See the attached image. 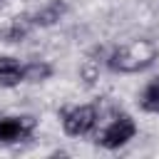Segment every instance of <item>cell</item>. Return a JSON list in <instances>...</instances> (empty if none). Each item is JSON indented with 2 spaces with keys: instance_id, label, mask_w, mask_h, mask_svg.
<instances>
[{
  "instance_id": "cell-1",
  "label": "cell",
  "mask_w": 159,
  "mask_h": 159,
  "mask_svg": "<svg viewBox=\"0 0 159 159\" xmlns=\"http://www.w3.org/2000/svg\"><path fill=\"white\" fill-rule=\"evenodd\" d=\"M159 50L152 40H132L127 45H119L107 57V67L119 75H137L154 65Z\"/></svg>"
},
{
  "instance_id": "cell-3",
  "label": "cell",
  "mask_w": 159,
  "mask_h": 159,
  "mask_svg": "<svg viewBox=\"0 0 159 159\" xmlns=\"http://www.w3.org/2000/svg\"><path fill=\"white\" fill-rule=\"evenodd\" d=\"M60 119H62V129L67 137H84L97 124V107L94 104H77V107L65 109L60 114Z\"/></svg>"
},
{
  "instance_id": "cell-9",
  "label": "cell",
  "mask_w": 159,
  "mask_h": 159,
  "mask_svg": "<svg viewBox=\"0 0 159 159\" xmlns=\"http://www.w3.org/2000/svg\"><path fill=\"white\" fill-rule=\"evenodd\" d=\"M139 107L149 114H159V80L149 82L139 94Z\"/></svg>"
},
{
  "instance_id": "cell-10",
  "label": "cell",
  "mask_w": 159,
  "mask_h": 159,
  "mask_svg": "<svg viewBox=\"0 0 159 159\" xmlns=\"http://www.w3.org/2000/svg\"><path fill=\"white\" fill-rule=\"evenodd\" d=\"M2 5H5V0H0V7H2Z\"/></svg>"
},
{
  "instance_id": "cell-7",
  "label": "cell",
  "mask_w": 159,
  "mask_h": 159,
  "mask_svg": "<svg viewBox=\"0 0 159 159\" xmlns=\"http://www.w3.org/2000/svg\"><path fill=\"white\" fill-rule=\"evenodd\" d=\"M20 82H22V65L10 55H0V87H17Z\"/></svg>"
},
{
  "instance_id": "cell-2",
  "label": "cell",
  "mask_w": 159,
  "mask_h": 159,
  "mask_svg": "<svg viewBox=\"0 0 159 159\" xmlns=\"http://www.w3.org/2000/svg\"><path fill=\"white\" fill-rule=\"evenodd\" d=\"M137 134V122L129 114H117L99 134H97V144L104 149H119L124 144H129Z\"/></svg>"
},
{
  "instance_id": "cell-8",
  "label": "cell",
  "mask_w": 159,
  "mask_h": 159,
  "mask_svg": "<svg viewBox=\"0 0 159 159\" xmlns=\"http://www.w3.org/2000/svg\"><path fill=\"white\" fill-rule=\"evenodd\" d=\"M52 65L45 62V60H35V62H27L22 65V82H30V84H37V82H45L52 77Z\"/></svg>"
},
{
  "instance_id": "cell-4",
  "label": "cell",
  "mask_w": 159,
  "mask_h": 159,
  "mask_svg": "<svg viewBox=\"0 0 159 159\" xmlns=\"http://www.w3.org/2000/svg\"><path fill=\"white\" fill-rule=\"evenodd\" d=\"M37 127V119L32 114H12L0 117V144H17L27 139Z\"/></svg>"
},
{
  "instance_id": "cell-6",
  "label": "cell",
  "mask_w": 159,
  "mask_h": 159,
  "mask_svg": "<svg viewBox=\"0 0 159 159\" xmlns=\"http://www.w3.org/2000/svg\"><path fill=\"white\" fill-rule=\"evenodd\" d=\"M30 30H32V22H30V15H22V17H12L2 30H0V40L2 42H10V45H15V42H22L27 35H30Z\"/></svg>"
},
{
  "instance_id": "cell-5",
  "label": "cell",
  "mask_w": 159,
  "mask_h": 159,
  "mask_svg": "<svg viewBox=\"0 0 159 159\" xmlns=\"http://www.w3.org/2000/svg\"><path fill=\"white\" fill-rule=\"evenodd\" d=\"M65 15H67V2L65 0H50L42 7H37L35 12H30V22H32V27H52Z\"/></svg>"
}]
</instances>
